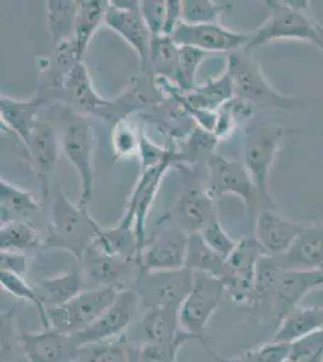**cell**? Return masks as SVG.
Instances as JSON below:
<instances>
[{"mask_svg": "<svg viewBox=\"0 0 323 362\" xmlns=\"http://www.w3.org/2000/svg\"><path fill=\"white\" fill-rule=\"evenodd\" d=\"M309 4V1H266L268 17L249 34L245 49L251 51L278 40H304L322 49L316 20L307 15Z\"/></svg>", "mask_w": 323, "mask_h": 362, "instance_id": "277c9868", "label": "cell"}, {"mask_svg": "<svg viewBox=\"0 0 323 362\" xmlns=\"http://www.w3.org/2000/svg\"><path fill=\"white\" fill-rule=\"evenodd\" d=\"M172 39L176 45L196 47L211 54H228L245 49L249 34L237 33L222 25H189L181 21Z\"/></svg>", "mask_w": 323, "mask_h": 362, "instance_id": "2e32d148", "label": "cell"}, {"mask_svg": "<svg viewBox=\"0 0 323 362\" xmlns=\"http://www.w3.org/2000/svg\"><path fill=\"white\" fill-rule=\"evenodd\" d=\"M184 267L193 272H203L221 279L225 269V259L205 243L201 232L189 233Z\"/></svg>", "mask_w": 323, "mask_h": 362, "instance_id": "1f68e13d", "label": "cell"}, {"mask_svg": "<svg viewBox=\"0 0 323 362\" xmlns=\"http://www.w3.org/2000/svg\"><path fill=\"white\" fill-rule=\"evenodd\" d=\"M319 288H323L321 269H283L264 256L258 264L252 305L266 309L278 326L307 293Z\"/></svg>", "mask_w": 323, "mask_h": 362, "instance_id": "6da1fadb", "label": "cell"}, {"mask_svg": "<svg viewBox=\"0 0 323 362\" xmlns=\"http://www.w3.org/2000/svg\"><path fill=\"white\" fill-rule=\"evenodd\" d=\"M41 237L34 227L23 221L1 223L0 247L1 250L20 251L40 247Z\"/></svg>", "mask_w": 323, "mask_h": 362, "instance_id": "e575fe53", "label": "cell"}, {"mask_svg": "<svg viewBox=\"0 0 323 362\" xmlns=\"http://www.w3.org/2000/svg\"><path fill=\"white\" fill-rule=\"evenodd\" d=\"M304 225L276 214V210H261L256 220V237L266 256L283 255L298 238Z\"/></svg>", "mask_w": 323, "mask_h": 362, "instance_id": "7402d4cb", "label": "cell"}, {"mask_svg": "<svg viewBox=\"0 0 323 362\" xmlns=\"http://www.w3.org/2000/svg\"><path fill=\"white\" fill-rule=\"evenodd\" d=\"M143 128L126 119L114 124L111 133V146L114 160L139 157Z\"/></svg>", "mask_w": 323, "mask_h": 362, "instance_id": "8d00e7d4", "label": "cell"}, {"mask_svg": "<svg viewBox=\"0 0 323 362\" xmlns=\"http://www.w3.org/2000/svg\"><path fill=\"white\" fill-rule=\"evenodd\" d=\"M213 199L208 187H203L199 182L186 185L181 191L176 203V215L181 223V228L192 233L201 232L208 223L216 218L213 211Z\"/></svg>", "mask_w": 323, "mask_h": 362, "instance_id": "603a6c76", "label": "cell"}, {"mask_svg": "<svg viewBox=\"0 0 323 362\" xmlns=\"http://www.w3.org/2000/svg\"><path fill=\"white\" fill-rule=\"evenodd\" d=\"M140 297L134 288H124L117 293L112 305L87 329L73 334L78 348L93 346L122 336L134 320L139 309Z\"/></svg>", "mask_w": 323, "mask_h": 362, "instance_id": "8fae6325", "label": "cell"}, {"mask_svg": "<svg viewBox=\"0 0 323 362\" xmlns=\"http://www.w3.org/2000/svg\"><path fill=\"white\" fill-rule=\"evenodd\" d=\"M322 362H323V360H322Z\"/></svg>", "mask_w": 323, "mask_h": 362, "instance_id": "816d5d0a", "label": "cell"}, {"mask_svg": "<svg viewBox=\"0 0 323 362\" xmlns=\"http://www.w3.org/2000/svg\"><path fill=\"white\" fill-rule=\"evenodd\" d=\"M117 290L109 286L82 291L66 305L47 308L49 327L61 334H78L98 320L117 296Z\"/></svg>", "mask_w": 323, "mask_h": 362, "instance_id": "52a82bcc", "label": "cell"}, {"mask_svg": "<svg viewBox=\"0 0 323 362\" xmlns=\"http://www.w3.org/2000/svg\"><path fill=\"white\" fill-rule=\"evenodd\" d=\"M184 332L179 324V309L160 307L148 309L136 327V339L140 346L167 344L180 337Z\"/></svg>", "mask_w": 323, "mask_h": 362, "instance_id": "d4e9b609", "label": "cell"}, {"mask_svg": "<svg viewBox=\"0 0 323 362\" xmlns=\"http://www.w3.org/2000/svg\"><path fill=\"white\" fill-rule=\"evenodd\" d=\"M227 3L213 0H182L181 17L189 25H221V18L229 8Z\"/></svg>", "mask_w": 323, "mask_h": 362, "instance_id": "d590c367", "label": "cell"}, {"mask_svg": "<svg viewBox=\"0 0 323 362\" xmlns=\"http://www.w3.org/2000/svg\"><path fill=\"white\" fill-rule=\"evenodd\" d=\"M205 348L216 362H283L290 355V344L273 341L254 349L246 350L235 358H222L208 344Z\"/></svg>", "mask_w": 323, "mask_h": 362, "instance_id": "ab89813d", "label": "cell"}, {"mask_svg": "<svg viewBox=\"0 0 323 362\" xmlns=\"http://www.w3.org/2000/svg\"><path fill=\"white\" fill-rule=\"evenodd\" d=\"M194 272L189 268L176 271L152 272L138 276L135 291L146 308H180L193 285Z\"/></svg>", "mask_w": 323, "mask_h": 362, "instance_id": "30bf717a", "label": "cell"}, {"mask_svg": "<svg viewBox=\"0 0 323 362\" xmlns=\"http://www.w3.org/2000/svg\"><path fill=\"white\" fill-rule=\"evenodd\" d=\"M316 28H317V32H319V37H321V42H322V49L321 51L323 52V25L319 22L316 21Z\"/></svg>", "mask_w": 323, "mask_h": 362, "instance_id": "c3c4849f", "label": "cell"}, {"mask_svg": "<svg viewBox=\"0 0 323 362\" xmlns=\"http://www.w3.org/2000/svg\"><path fill=\"white\" fill-rule=\"evenodd\" d=\"M61 148L80 177L81 196L78 204L82 208H87L95 189L93 127L81 117L70 121L61 133Z\"/></svg>", "mask_w": 323, "mask_h": 362, "instance_id": "9c48e42d", "label": "cell"}, {"mask_svg": "<svg viewBox=\"0 0 323 362\" xmlns=\"http://www.w3.org/2000/svg\"><path fill=\"white\" fill-rule=\"evenodd\" d=\"M322 327L323 308L297 307L278 324L274 341L290 344Z\"/></svg>", "mask_w": 323, "mask_h": 362, "instance_id": "f1b7e54d", "label": "cell"}, {"mask_svg": "<svg viewBox=\"0 0 323 362\" xmlns=\"http://www.w3.org/2000/svg\"><path fill=\"white\" fill-rule=\"evenodd\" d=\"M288 358L298 362H322L323 327L290 343Z\"/></svg>", "mask_w": 323, "mask_h": 362, "instance_id": "b9f144b4", "label": "cell"}, {"mask_svg": "<svg viewBox=\"0 0 323 362\" xmlns=\"http://www.w3.org/2000/svg\"><path fill=\"white\" fill-rule=\"evenodd\" d=\"M269 257L283 269H321L323 267V223L304 226L298 238L286 252Z\"/></svg>", "mask_w": 323, "mask_h": 362, "instance_id": "44dd1931", "label": "cell"}, {"mask_svg": "<svg viewBox=\"0 0 323 362\" xmlns=\"http://www.w3.org/2000/svg\"><path fill=\"white\" fill-rule=\"evenodd\" d=\"M86 353L78 351V356L71 362H129L131 346L124 334L114 341H102L83 348Z\"/></svg>", "mask_w": 323, "mask_h": 362, "instance_id": "74e56055", "label": "cell"}, {"mask_svg": "<svg viewBox=\"0 0 323 362\" xmlns=\"http://www.w3.org/2000/svg\"><path fill=\"white\" fill-rule=\"evenodd\" d=\"M254 110L252 104L237 97L223 104L216 112V126L213 129V134L218 141L232 136L244 121L247 124L254 119Z\"/></svg>", "mask_w": 323, "mask_h": 362, "instance_id": "836d02e7", "label": "cell"}, {"mask_svg": "<svg viewBox=\"0 0 323 362\" xmlns=\"http://www.w3.org/2000/svg\"><path fill=\"white\" fill-rule=\"evenodd\" d=\"M225 70L232 78L235 97L254 107L298 114L312 102L310 99L278 93L266 81L249 49H239L227 54Z\"/></svg>", "mask_w": 323, "mask_h": 362, "instance_id": "7a4b0ae2", "label": "cell"}, {"mask_svg": "<svg viewBox=\"0 0 323 362\" xmlns=\"http://www.w3.org/2000/svg\"><path fill=\"white\" fill-rule=\"evenodd\" d=\"M82 261L86 262L90 276L99 284L116 288L117 291L127 288H124L126 279L131 276L134 268H138L139 271V264L136 261L107 255L93 247L86 251Z\"/></svg>", "mask_w": 323, "mask_h": 362, "instance_id": "484cf974", "label": "cell"}, {"mask_svg": "<svg viewBox=\"0 0 323 362\" xmlns=\"http://www.w3.org/2000/svg\"><path fill=\"white\" fill-rule=\"evenodd\" d=\"M100 230L102 227L92 218L87 208L70 202L59 187L52 208V221L47 239L49 245L69 251L82 261Z\"/></svg>", "mask_w": 323, "mask_h": 362, "instance_id": "5b68a950", "label": "cell"}, {"mask_svg": "<svg viewBox=\"0 0 323 362\" xmlns=\"http://www.w3.org/2000/svg\"><path fill=\"white\" fill-rule=\"evenodd\" d=\"M59 148L61 143L54 127L46 122H37L25 146V153L40 181L45 197L49 194V177L56 172Z\"/></svg>", "mask_w": 323, "mask_h": 362, "instance_id": "ffe728a7", "label": "cell"}, {"mask_svg": "<svg viewBox=\"0 0 323 362\" xmlns=\"http://www.w3.org/2000/svg\"><path fill=\"white\" fill-rule=\"evenodd\" d=\"M46 21L54 46L74 40L78 0H47Z\"/></svg>", "mask_w": 323, "mask_h": 362, "instance_id": "f546056e", "label": "cell"}, {"mask_svg": "<svg viewBox=\"0 0 323 362\" xmlns=\"http://www.w3.org/2000/svg\"><path fill=\"white\" fill-rule=\"evenodd\" d=\"M210 56L211 54H208V52L196 49V47L180 46L175 85L181 92L189 93L196 88L198 68L201 66V62Z\"/></svg>", "mask_w": 323, "mask_h": 362, "instance_id": "f35d334b", "label": "cell"}, {"mask_svg": "<svg viewBox=\"0 0 323 362\" xmlns=\"http://www.w3.org/2000/svg\"><path fill=\"white\" fill-rule=\"evenodd\" d=\"M28 269V262L20 251L0 250V271L11 272L23 276Z\"/></svg>", "mask_w": 323, "mask_h": 362, "instance_id": "f6af8a7d", "label": "cell"}, {"mask_svg": "<svg viewBox=\"0 0 323 362\" xmlns=\"http://www.w3.org/2000/svg\"><path fill=\"white\" fill-rule=\"evenodd\" d=\"M321 271H323V267H322V268H321Z\"/></svg>", "mask_w": 323, "mask_h": 362, "instance_id": "f907efd6", "label": "cell"}, {"mask_svg": "<svg viewBox=\"0 0 323 362\" xmlns=\"http://www.w3.org/2000/svg\"><path fill=\"white\" fill-rule=\"evenodd\" d=\"M20 341L28 362H71L80 351L73 334H61L54 329L23 334Z\"/></svg>", "mask_w": 323, "mask_h": 362, "instance_id": "ac0fdd59", "label": "cell"}, {"mask_svg": "<svg viewBox=\"0 0 323 362\" xmlns=\"http://www.w3.org/2000/svg\"><path fill=\"white\" fill-rule=\"evenodd\" d=\"M264 251L254 237H245L237 242L234 250L225 259L222 281L237 302L254 303V281L259 261Z\"/></svg>", "mask_w": 323, "mask_h": 362, "instance_id": "7c38bea8", "label": "cell"}, {"mask_svg": "<svg viewBox=\"0 0 323 362\" xmlns=\"http://www.w3.org/2000/svg\"><path fill=\"white\" fill-rule=\"evenodd\" d=\"M167 97L157 86L155 76L151 71L131 83V86L116 100H110L107 107L99 112L98 117L117 124L122 119H129L134 112H143L145 109L157 107L167 100Z\"/></svg>", "mask_w": 323, "mask_h": 362, "instance_id": "e0dca14e", "label": "cell"}, {"mask_svg": "<svg viewBox=\"0 0 323 362\" xmlns=\"http://www.w3.org/2000/svg\"><path fill=\"white\" fill-rule=\"evenodd\" d=\"M206 187L213 199L225 194H235L245 203L251 213L262 210L257 189L240 160H230L213 153L206 162Z\"/></svg>", "mask_w": 323, "mask_h": 362, "instance_id": "ba28073f", "label": "cell"}, {"mask_svg": "<svg viewBox=\"0 0 323 362\" xmlns=\"http://www.w3.org/2000/svg\"><path fill=\"white\" fill-rule=\"evenodd\" d=\"M0 285H1V288H4L5 291H8L13 297L33 303L35 308L37 309V312L40 313L41 321L44 324V327L51 329L45 305L37 296L35 288L30 286L25 281L23 276H18L16 273H11V272L0 271Z\"/></svg>", "mask_w": 323, "mask_h": 362, "instance_id": "60d3db41", "label": "cell"}, {"mask_svg": "<svg viewBox=\"0 0 323 362\" xmlns=\"http://www.w3.org/2000/svg\"><path fill=\"white\" fill-rule=\"evenodd\" d=\"M105 25L122 37L139 54L145 73L148 71V58L152 37L140 13L138 0H110Z\"/></svg>", "mask_w": 323, "mask_h": 362, "instance_id": "9a60e30c", "label": "cell"}, {"mask_svg": "<svg viewBox=\"0 0 323 362\" xmlns=\"http://www.w3.org/2000/svg\"><path fill=\"white\" fill-rule=\"evenodd\" d=\"M180 46L172 37L160 35L152 37L148 58V71L158 78H168L175 83Z\"/></svg>", "mask_w": 323, "mask_h": 362, "instance_id": "d6a6232c", "label": "cell"}, {"mask_svg": "<svg viewBox=\"0 0 323 362\" xmlns=\"http://www.w3.org/2000/svg\"><path fill=\"white\" fill-rule=\"evenodd\" d=\"M286 133V128L261 119H251L245 126L242 163L257 189L262 210L278 209L270 194L269 174Z\"/></svg>", "mask_w": 323, "mask_h": 362, "instance_id": "3957f363", "label": "cell"}, {"mask_svg": "<svg viewBox=\"0 0 323 362\" xmlns=\"http://www.w3.org/2000/svg\"><path fill=\"white\" fill-rule=\"evenodd\" d=\"M47 103L37 95L34 98L18 100L6 95L0 97V119L1 124L8 127L20 140L25 150L37 126V115L41 107Z\"/></svg>", "mask_w": 323, "mask_h": 362, "instance_id": "cb8c5ba5", "label": "cell"}, {"mask_svg": "<svg viewBox=\"0 0 323 362\" xmlns=\"http://www.w3.org/2000/svg\"><path fill=\"white\" fill-rule=\"evenodd\" d=\"M201 237L213 251L220 254L222 257L227 259L230 252L234 250L237 242L230 238V235L225 232L221 223L217 218H213L206 226L201 230Z\"/></svg>", "mask_w": 323, "mask_h": 362, "instance_id": "7bdbcfd3", "label": "cell"}, {"mask_svg": "<svg viewBox=\"0 0 323 362\" xmlns=\"http://www.w3.org/2000/svg\"><path fill=\"white\" fill-rule=\"evenodd\" d=\"M37 296L47 308L66 305L82 293V276L78 268H70L61 276L41 281L34 286Z\"/></svg>", "mask_w": 323, "mask_h": 362, "instance_id": "83f0119b", "label": "cell"}, {"mask_svg": "<svg viewBox=\"0 0 323 362\" xmlns=\"http://www.w3.org/2000/svg\"><path fill=\"white\" fill-rule=\"evenodd\" d=\"M140 13L152 37L163 35L167 0H143L140 1Z\"/></svg>", "mask_w": 323, "mask_h": 362, "instance_id": "ee69618b", "label": "cell"}, {"mask_svg": "<svg viewBox=\"0 0 323 362\" xmlns=\"http://www.w3.org/2000/svg\"><path fill=\"white\" fill-rule=\"evenodd\" d=\"M225 291V283L220 278L203 272H194L192 288L179 308L181 329L192 334L204 346L208 344L205 329L221 305Z\"/></svg>", "mask_w": 323, "mask_h": 362, "instance_id": "8992f818", "label": "cell"}, {"mask_svg": "<svg viewBox=\"0 0 323 362\" xmlns=\"http://www.w3.org/2000/svg\"><path fill=\"white\" fill-rule=\"evenodd\" d=\"M182 1L181 0H167V18L164 25L163 35L172 37L176 27L182 21L181 17Z\"/></svg>", "mask_w": 323, "mask_h": 362, "instance_id": "bcb514c9", "label": "cell"}, {"mask_svg": "<svg viewBox=\"0 0 323 362\" xmlns=\"http://www.w3.org/2000/svg\"><path fill=\"white\" fill-rule=\"evenodd\" d=\"M189 232L181 227L160 228L157 235L146 240L139 259V276L152 272L176 271L184 267Z\"/></svg>", "mask_w": 323, "mask_h": 362, "instance_id": "4fadbf2b", "label": "cell"}, {"mask_svg": "<svg viewBox=\"0 0 323 362\" xmlns=\"http://www.w3.org/2000/svg\"><path fill=\"white\" fill-rule=\"evenodd\" d=\"M109 1L104 0H78V13L75 20L74 45L80 61L102 23H105Z\"/></svg>", "mask_w": 323, "mask_h": 362, "instance_id": "4316f807", "label": "cell"}, {"mask_svg": "<svg viewBox=\"0 0 323 362\" xmlns=\"http://www.w3.org/2000/svg\"><path fill=\"white\" fill-rule=\"evenodd\" d=\"M172 165H174L172 162H167L155 168L140 173L138 182L133 189L131 197L128 199L124 215H123L121 223H119V226L126 230H134L140 256H141V252H143V247L146 245V240H148L146 233H145V230H146L145 227H146L148 213H150L152 204L157 197L164 174L167 173Z\"/></svg>", "mask_w": 323, "mask_h": 362, "instance_id": "5bb4252c", "label": "cell"}, {"mask_svg": "<svg viewBox=\"0 0 323 362\" xmlns=\"http://www.w3.org/2000/svg\"><path fill=\"white\" fill-rule=\"evenodd\" d=\"M41 209L33 194L27 189L13 185L1 177L0 180V210L1 223L22 221Z\"/></svg>", "mask_w": 323, "mask_h": 362, "instance_id": "4dcf8cb0", "label": "cell"}, {"mask_svg": "<svg viewBox=\"0 0 323 362\" xmlns=\"http://www.w3.org/2000/svg\"><path fill=\"white\" fill-rule=\"evenodd\" d=\"M129 362H164L160 358L152 356L151 354L146 353L145 350L141 349L140 346H131L129 351Z\"/></svg>", "mask_w": 323, "mask_h": 362, "instance_id": "7dc6e473", "label": "cell"}, {"mask_svg": "<svg viewBox=\"0 0 323 362\" xmlns=\"http://www.w3.org/2000/svg\"><path fill=\"white\" fill-rule=\"evenodd\" d=\"M58 98L64 100L74 112L95 116L110 102L97 93L83 61L75 63L66 73Z\"/></svg>", "mask_w": 323, "mask_h": 362, "instance_id": "d6986e66", "label": "cell"}, {"mask_svg": "<svg viewBox=\"0 0 323 362\" xmlns=\"http://www.w3.org/2000/svg\"><path fill=\"white\" fill-rule=\"evenodd\" d=\"M283 362H298V361H295V360H292V358H287L286 360H285V361Z\"/></svg>", "mask_w": 323, "mask_h": 362, "instance_id": "681fc988", "label": "cell"}]
</instances>
